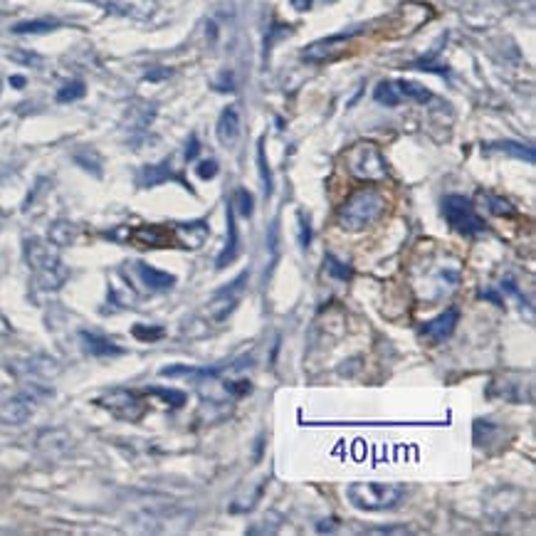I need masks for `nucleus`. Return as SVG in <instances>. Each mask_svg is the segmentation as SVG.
<instances>
[{
	"mask_svg": "<svg viewBox=\"0 0 536 536\" xmlns=\"http://www.w3.org/2000/svg\"><path fill=\"white\" fill-rule=\"evenodd\" d=\"M354 35H356V30L341 32V35H331V38H324V40H317V43H312L309 48H304L302 57L309 59V62H324V59L336 57Z\"/></svg>",
	"mask_w": 536,
	"mask_h": 536,
	"instance_id": "9d476101",
	"label": "nucleus"
},
{
	"mask_svg": "<svg viewBox=\"0 0 536 536\" xmlns=\"http://www.w3.org/2000/svg\"><path fill=\"white\" fill-rule=\"evenodd\" d=\"M383 210H386V198L373 188H361V191L351 193L346 198V203L339 208L336 220L349 233H358V230H366L368 225L376 223Z\"/></svg>",
	"mask_w": 536,
	"mask_h": 536,
	"instance_id": "f03ea898",
	"label": "nucleus"
},
{
	"mask_svg": "<svg viewBox=\"0 0 536 536\" xmlns=\"http://www.w3.org/2000/svg\"><path fill=\"white\" fill-rule=\"evenodd\" d=\"M154 119V106H133L129 109V126L131 129H146L149 122Z\"/></svg>",
	"mask_w": 536,
	"mask_h": 536,
	"instance_id": "bb28decb",
	"label": "nucleus"
},
{
	"mask_svg": "<svg viewBox=\"0 0 536 536\" xmlns=\"http://www.w3.org/2000/svg\"><path fill=\"white\" fill-rule=\"evenodd\" d=\"M489 205H492V212H497V215H502V212H507V215H512V205L507 201H499V198H489Z\"/></svg>",
	"mask_w": 536,
	"mask_h": 536,
	"instance_id": "c9c22d12",
	"label": "nucleus"
},
{
	"mask_svg": "<svg viewBox=\"0 0 536 536\" xmlns=\"http://www.w3.org/2000/svg\"><path fill=\"white\" fill-rule=\"evenodd\" d=\"M151 396H159V398H164L166 403L171 405V408H181V405H186L188 396L183 391H173V388H159V386H151L149 388Z\"/></svg>",
	"mask_w": 536,
	"mask_h": 536,
	"instance_id": "a878e982",
	"label": "nucleus"
},
{
	"mask_svg": "<svg viewBox=\"0 0 536 536\" xmlns=\"http://www.w3.org/2000/svg\"><path fill=\"white\" fill-rule=\"evenodd\" d=\"M242 284H247V272H242L235 282L225 284V289H220V292L208 302V317H210L212 321L220 324V321H225V319L235 312V307H238L240 302V292H242Z\"/></svg>",
	"mask_w": 536,
	"mask_h": 536,
	"instance_id": "0eeeda50",
	"label": "nucleus"
},
{
	"mask_svg": "<svg viewBox=\"0 0 536 536\" xmlns=\"http://www.w3.org/2000/svg\"><path fill=\"white\" fill-rule=\"evenodd\" d=\"M297 228H299V245L304 249L312 245V225H309V218L304 212H297Z\"/></svg>",
	"mask_w": 536,
	"mask_h": 536,
	"instance_id": "2f4dec72",
	"label": "nucleus"
},
{
	"mask_svg": "<svg viewBox=\"0 0 536 536\" xmlns=\"http://www.w3.org/2000/svg\"><path fill=\"white\" fill-rule=\"evenodd\" d=\"M198 151H201V141H198L196 133H191V138H188V146H186V161H193V159H196Z\"/></svg>",
	"mask_w": 536,
	"mask_h": 536,
	"instance_id": "e433bc0d",
	"label": "nucleus"
},
{
	"mask_svg": "<svg viewBox=\"0 0 536 536\" xmlns=\"http://www.w3.org/2000/svg\"><path fill=\"white\" fill-rule=\"evenodd\" d=\"M457 324H460V309L450 307L442 314H437L435 319L420 324V334L430 341V344H442V341H447L452 334H455Z\"/></svg>",
	"mask_w": 536,
	"mask_h": 536,
	"instance_id": "1a4fd4ad",
	"label": "nucleus"
},
{
	"mask_svg": "<svg viewBox=\"0 0 536 536\" xmlns=\"http://www.w3.org/2000/svg\"><path fill=\"white\" fill-rule=\"evenodd\" d=\"M479 297L487 299V302H492L494 307H505V299L499 297L497 292H492V289H479Z\"/></svg>",
	"mask_w": 536,
	"mask_h": 536,
	"instance_id": "58836bf2",
	"label": "nucleus"
},
{
	"mask_svg": "<svg viewBox=\"0 0 536 536\" xmlns=\"http://www.w3.org/2000/svg\"><path fill=\"white\" fill-rule=\"evenodd\" d=\"M133 336H136V339H141V341H156V339H161V336H164V329H161V326H154V329H151V326L136 324V326H133Z\"/></svg>",
	"mask_w": 536,
	"mask_h": 536,
	"instance_id": "473e14b6",
	"label": "nucleus"
},
{
	"mask_svg": "<svg viewBox=\"0 0 536 536\" xmlns=\"http://www.w3.org/2000/svg\"><path fill=\"white\" fill-rule=\"evenodd\" d=\"M10 57L17 59L20 64H27V67H38V64L43 62V59H40L38 55H30V52H13Z\"/></svg>",
	"mask_w": 536,
	"mask_h": 536,
	"instance_id": "f704fd0d",
	"label": "nucleus"
},
{
	"mask_svg": "<svg viewBox=\"0 0 536 536\" xmlns=\"http://www.w3.org/2000/svg\"><path fill=\"white\" fill-rule=\"evenodd\" d=\"M59 22L52 20V17H40V20H25V22H17L13 27V32L17 35H43V32H52L57 30Z\"/></svg>",
	"mask_w": 536,
	"mask_h": 536,
	"instance_id": "5701e85b",
	"label": "nucleus"
},
{
	"mask_svg": "<svg viewBox=\"0 0 536 536\" xmlns=\"http://www.w3.org/2000/svg\"><path fill=\"white\" fill-rule=\"evenodd\" d=\"M77 235H80V228L75 223H69V220H55L52 228H50V242L55 247H69V245L75 242Z\"/></svg>",
	"mask_w": 536,
	"mask_h": 536,
	"instance_id": "a211bd4d",
	"label": "nucleus"
},
{
	"mask_svg": "<svg viewBox=\"0 0 536 536\" xmlns=\"http://www.w3.org/2000/svg\"><path fill=\"white\" fill-rule=\"evenodd\" d=\"M393 85H396V89H398L400 96L415 101V104H428V101L433 99L430 89H425L423 85H418V82H413V80H398V82H393Z\"/></svg>",
	"mask_w": 536,
	"mask_h": 536,
	"instance_id": "412c9836",
	"label": "nucleus"
},
{
	"mask_svg": "<svg viewBox=\"0 0 536 536\" xmlns=\"http://www.w3.org/2000/svg\"><path fill=\"white\" fill-rule=\"evenodd\" d=\"M96 403H99L104 410H109L112 415H117V418L131 420V423L141 418L144 410H146L144 400L138 398L133 391H126V388H114V391H106L104 396L96 398Z\"/></svg>",
	"mask_w": 536,
	"mask_h": 536,
	"instance_id": "423d86ee",
	"label": "nucleus"
},
{
	"mask_svg": "<svg viewBox=\"0 0 536 536\" xmlns=\"http://www.w3.org/2000/svg\"><path fill=\"white\" fill-rule=\"evenodd\" d=\"M257 168H260V181H262V191L265 198L272 196V171L267 166V156H265V141H257Z\"/></svg>",
	"mask_w": 536,
	"mask_h": 536,
	"instance_id": "393cba45",
	"label": "nucleus"
},
{
	"mask_svg": "<svg viewBox=\"0 0 536 536\" xmlns=\"http://www.w3.org/2000/svg\"><path fill=\"white\" fill-rule=\"evenodd\" d=\"M346 171L358 181H383L388 175V164L381 149L371 141H358L344 156Z\"/></svg>",
	"mask_w": 536,
	"mask_h": 536,
	"instance_id": "20e7f679",
	"label": "nucleus"
},
{
	"mask_svg": "<svg viewBox=\"0 0 536 536\" xmlns=\"http://www.w3.org/2000/svg\"><path fill=\"white\" fill-rule=\"evenodd\" d=\"M373 99H376L378 104H383V106H398L400 104L398 89H396V85L388 82V80L378 82L376 89H373Z\"/></svg>",
	"mask_w": 536,
	"mask_h": 536,
	"instance_id": "b1692460",
	"label": "nucleus"
},
{
	"mask_svg": "<svg viewBox=\"0 0 536 536\" xmlns=\"http://www.w3.org/2000/svg\"><path fill=\"white\" fill-rule=\"evenodd\" d=\"M85 92H87L85 82H80V80L67 82V85H64L62 89L57 92V101H59V104H69V101L82 99V96H85Z\"/></svg>",
	"mask_w": 536,
	"mask_h": 536,
	"instance_id": "cd10ccee",
	"label": "nucleus"
},
{
	"mask_svg": "<svg viewBox=\"0 0 536 536\" xmlns=\"http://www.w3.org/2000/svg\"><path fill=\"white\" fill-rule=\"evenodd\" d=\"M442 215H445L447 225L460 235L475 238V235L487 233V223L479 218L472 201L465 196H447L442 201Z\"/></svg>",
	"mask_w": 536,
	"mask_h": 536,
	"instance_id": "39448f33",
	"label": "nucleus"
},
{
	"mask_svg": "<svg viewBox=\"0 0 536 536\" xmlns=\"http://www.w3.org/2000/svg\"><path fill=\"white\" fill-rule=\"evenodd\" d=\"M487 151H499V154H509L514 159H521L526 164H534V149L531 146H524L519 141H494V144H487Z\"/></svg>",
	"mask_w": 536,
	"mask_h": 536,
	"instance_id": "aec40b11",
	"label": "nucleus"
},
{
	"mask_svg": "<svg viewBox=\"0 0 536 536\" xmlns=\"http://www.w3.org/2000/svg\"><path fill=\"white\" fill-rule=\"evenodd\" d=\"M168 178H173V171H171L168 161H164V164H159V166H146V168L138 173V186L154 188V186H159V183L168 181Z\"/></svg>",
	"mask_w": 536,
	"mask_h": 536,
	"instance_id": "6ab92c4d",
	"label": "nucleus"
},
{
	"mask_svg": "<svg viewBox=\"0 0 536 536\" xmlns=\"http://www.w3.org/2000/svg\"><path fill=\"white\" fill-rule=\"evenodd\" d=\"M25 260L35 272V284L45 292H55L67 282L69 270L59 260V252L52 242L40 238H32L25 242Z\"/></svg>",
	"mask_w": 536,
	"mask_h": 536,
	"instance_id": "f257e3e1",
	"label": "nucleus"
},
{
	"mask_svg": "<svg viewBox=\"0 0 536 536\" xmlns=\"http://www.w3.org/2000/svg\"><path fill=\"white\" fill-rule=\"evenodd\" d=\"M235 215L233 208H225V220H228V242H225V249L218 255V260H215V270H225L228 265H233L235 260L240 257V238H238V225H235Z\"/></svg>",
	"mask_w": 536,
	"mask_h": 536,
	"instance_id": "f8f14e48",
	"label": "nucleus"
},
{
	"mask_svg": "<svg viewBox=\"0 0 536 536\" xmlns=\"http://www.w3.org/2000/svg\"><path fill=\"white\" fill-rule=\"evenodd\" d=\"M109 8L119 15L133 17V20H149L156 13V0H112Z\"/></svg>",
	"mask_w": 536,
	"mask_h": 536,
	"instance_id": "dca6fc26",
	"label": "nucleus"
},
{
	"mask_svg": "<svg viewBox=\"0 0 536 536\" xmlns=\"http://www.w3.org/2000/svg\"><path fill=\"white\" fill-rule=\"evenodd\" d=\"M35 408H38V398H35V396H30V393H17V396H13V398L0 403V423L13 425V428L22 425L32 418Z\"/></svg>",
	"mask_w": 536,
	"mask_h": 536,
	"instance_id": "6e6552de",
	"label": "nucleus"
},
{
	"mask_svg": "<svg viewBox=\"0 0 536 536\" xmlns=\"http://www.w3.org/2000/svg\"><path fill=\"white\" fill-rule=\"evenodd\" d=\"M289 3H292L294 10L304 13V10H312L314 3H317V0H289ZM319 3H334V0H319Z\"/></svg>",
	"mask_w": 536,
	"mask_h": 536,
	"instance_id": "4c0bfd02",
	"label": "nucleus"
},
{
	"mask_svg": "<svg viewBox=\"0 0 536 536\" xmlns=\"http://www.w3.org/2000/svg\"><path fill=\"white\" fill-rule=\"evenodd\" d=\"M405 497V487L396 482H354L346 487V499L358 512L396 509Z\"/></svg>",
	"mask_w": 536,
	"mask_h": 536,
	"instance_id": "7ed1b4c3",
	"label": "nucleus"
},
{
	"mask_svg": "<svg viewBox=\"0 0 536 536\" xmlns=\"http://www.w3.org/2000/svg\"><path fill=\"white\" fill-rule=\"evenodd\" d=\"M210 235V225L205 220H191V223L175 225L173 242H178L183 249H201Z\"/></svg>",
	"mask_w": 536,
	"mask_h": 536,
	"instance_id": "9b49d317",
	"label": "nucleus"
},
{
	"mask_svg": "<svg viewBox=\"0 0 536 536\" xmlns=\"http://www.w3.org/2000/svg\"><path fill=\"white\" fill-rule=\"evenodd\" d=\"M10 87H15V89H22V87H25V77H20V75L10 77Z\"/></svg>",
	"mask_w": 536,
	"mask_h": 536,
	"instance_id": "a19ab883",
	"label": "nucleus"
},
{
	"mask_svg": "<svg viewBox=\"0 0 536 536\" xmlns=\"http://www.w3.org/2000/svg\"><path fill=\"white\" fill-rule=\"evenodd\" d=\"M133 270H136L138 280L144 282V287H149L151 292H168V289L175 284V277L173 275L156 270V267L146 265V262H136V265H133Z\"/></svg>",
	"mask_w": 536,
	"mask_h": 536,
	"instance_id": "4468645a",
	"label": "nucleus"
},
{
	"mask_svg": "<svg viewBox=\"0 0 536 536\" xmlns=\"http://www.w3.org/2000/svg\"><path fill=\"white\" fill-rule=\"evenodd\" d=\"M80 339H82L85 351L87 354H92V356H119V354H124L122 346H117L114 341L106 339V336L92 334V331H80Z\"/></svg>",
	"mask_w": 536,
	"mask_h": 536,
	"instance_id": "f3484780",
	"label": "nucleus"
},
{
	"mask_svg": "<svg viewBox=\"0 0 536 536\" xmlns=\"http://www.w3.org/2000/svg\"><path fill=\"white\" fill-rule=\"evenodd\" d=\"M267 249H270V255H272V262L270 265H275L277 257H280V220H275V223L267 228Z\"/></svg>",
	"mask_w": 536,
	"mask_h": 536,
	"instance_id": "c756f323",
	"label": "nucleus"
},
{
	"mask_svg": "<svg viewBox=\"0 0 536 536\" xmlns=\"http://www.w3.org/2000/svg\"><path fill=\"white\" fill-rule=\"evenodd\" d=\"M218 171H220V166H218V161L215 159H205V161H201V164L196 166L198 178H203V181H212V178L218 175Z\"/></svg>",
	"mask_w": 536,
	"mask_h": 536,
	"instance_id": "7c9ffc66",
	"label": "nucleus"
},
{
	"mask_svg": "<svg viewBox=\"0 0 536 536\" xmlns=\"http://www.w3.org/2000/svg\"><path fill=\"white\" fill-rule=\"evenodd\" d=\"M129 238H131L136 245H141L144 249L166 247V245L173 242V233H168V230L161 228V225H144V228L129 233Z\"/></svg>",
	"mask_w": 536,
	"mask_h": 536,
	"instance_id": "2eb2a0df",
	"label": "nucleus"
},
{
	"mask_svg": "<svg viewBox=\"0 0 536 536\" xmlns=\"http://www.w3.org/2000/svg\"><path fill=\"white\" fill-rule=\"evenodd\" d=\"M324 265H326V272H329L331 277H336V280H341V282L351 280V267L344 265L341 260H336L334 255H326L324 257Z\"/></svg>",
	"mask_w": 536,
	"mask_h": 536,
	"instance_id": "c85d7f7f",
	"label": "nucleus"
},
{
	"mask_svg": "<svg viewBox=\"0 0 536 536\" xmlns=\"http://www.w3.org/2000/svg\"><path fill=\"white\" fill-rule=\"evenodd\" d=\"M249 381H228L225 383V393H230V396H235V398H242V396H247L249 393Z\"/></svg>",
	"mask_w": 536,
	"mask_h": 536,
	"instance_id": "72a5a7b5",
	"label": "nucleus"
},
{
	"mask_svg": "<svg viewBox=\"0 0 536 536\" xmlns=\"http://www.w3.org/2000/svg\"><path fill=\"white\" fill-rule=\"evenodd\" d=\"M166 77H171V69H156V72H149V75H146V80L156 82V80H166Z\"/></svg>",
	"mask_w": 536,
	"mask_h": 536,
	"instance_id": "ea45409f",
	"label": "nucleus"
},
{
	"mask_svg": "<svg viewBox=\"0 0 536 536\" xmlns=\"http://www.w3.org/2000/svg\"><path fill=\"white\" fill-rule=\"evenodd\" d=\"M215 133H218V141L223 146H235V141L240 138V112L235 104L225 106L223 112H220Z\"/></svg>",
	"mask_w": 536,
	"mask_h": 536,
	"instance_id": "ddd939ff",
	"label": "nucleus"
},
{
	"mask_svg": "<svg viewBox=\"0 0 536 536\" xmlns=\"http://www.w3.org/2000/svg\"><path fill=\"white\" fill-rule=\"evenodd\" d=\"M230 208H233L235 215L240 218H252V212H255V198L247 188H238L230 198Z\"/></svg>",
	"mask_w": 536,
	"mask_h": 536,
	"instance_id": "4be33fe9",
	"label": "nucleus"
}]
</instances>
